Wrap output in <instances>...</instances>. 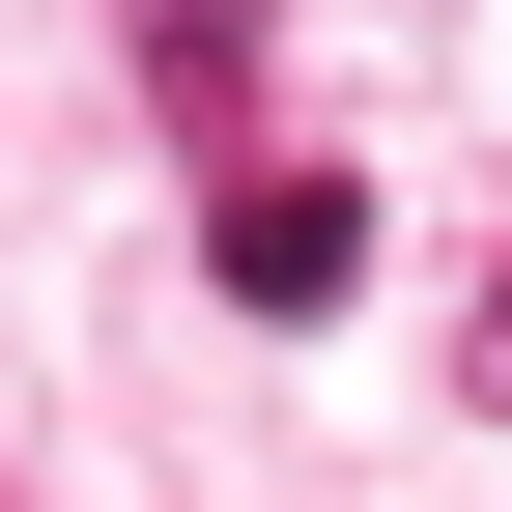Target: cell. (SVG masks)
I'll return each instance as SVG.
<instances>
[{"label": "cell", "instance_id": "obj_3", "mask_svg": "<svg viewBox=\"0 0 512 512\" xmlns=\"http://www.w3.org/2000/svg\"><path fill=\"white\" fill-rule=\"evenodd\" d=\"M456 399H484V427H512V256H484V313H456Z\"/></svg>", "mask_w": 512, "mask_h": 512}, {"label": "cell", "instance_id": "obj_4", "mask_svg": "<svg viewBox=\"0 0 512 512\" xmlns=\"http://www.w3.org/2000/svg\"><path fill=\"white\" fill-rule=\"evenodd\" d=\"M0 512H29V484H0Z\"/></svg>", "mask_w": 512, "mask_h": 512}, {"label": "cell", "instance_id": "obj_1", "mask_svg": "<svg viewBox=\"0 0 512 512\" xmlns=\"http://www.w3.org/2000/svg\"><path fill=\"white\" fill-rule=\"evenodd\" d=\"M200 285L228 313H342L370 285V171H228V200H200Z\"/></svg>", "mask_w": 512, "mask_h": 512}, {"label": "cell", "instance_id": "obj_2", "mask_svg": "<svg viewBox=\"0 0 512 512\" xmlns=\"http://www.w3.org/2000/svg\"><path fill=\"white\" fill-rule=\"evenodd\" d=\"M114 29H143V114L200 171H285V143H256V0H114Z\"/></svg>", "mask_w": 512, "mask_h": 512}]
</instances>
